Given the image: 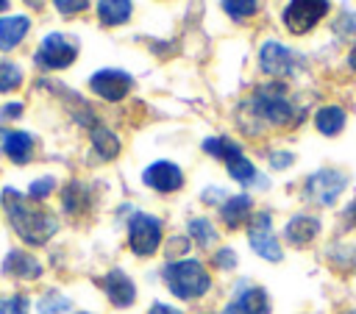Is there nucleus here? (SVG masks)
Returning a JSON list of instances; mask_svg holds the SVG:
<instances>
[{
  "instance_id": "nucleus-6",
  "label": "nucleus",
  "mask_w": 356,
  "mask_h": 314,
  "mask_svg": "<svg viewBox=\"0 0 356 314\" xmlns=\"http://www.w3.org/2000/svg\"><path fill=\"white\" fill-rule=\"evenodd\" d=\"M350 186V175L339 167H320L312 175H306L303 181V197L306 203L317 206V208H331L339 203V197L345 195V189Z\"/></svg>"
},
{
  "instance_id": "nucleus-11",
  "label": "nucleus",
  "mask_w": 356,
  "mask_h": 314,
  "mask_svg": "<svg viewBox=\"0 0 356 314\" xmlns=\"http://www.w3.org/2000/svg\"><path fill=\"white\" fill-rule=\"evenodd\" d=\"M78 47L72 39H67L64 33H47L36 50V64L44 69H64L75 61Z\"/></svg>"
},
{
  "instance_id": "nucleus-23",
  "label": "nucleus",
  "mask_w": 356,
  "mask_h": 314,
  "mask_svg": "<svg viewBox=\"0 0 356 314\" xmlns=\"http://www.w3.org/2000/svg\"><path fill=\"white\" fill-rule=\"evenodd\" d=\"M131 11H134L131 0H97V19L103 25H108V28L128 22Z\"/></svg>"
},
{
  "instance_id": "nucleus-14",
  "label": "nucleus",
  "mask_w": 356,
  "mask_h": 314,
  "mask_svg": "<svg viewBox=\"0 0 356 314\" xmlns=\"http://www.w3.org/2000/svg\"><path fill=\"white\" fill-rule=\"evenodd\" d=\"M320 233H323V220L309 211L292 214L281 228V236L289 247H309Z\"/></svg>"
},
{
  "instance_id": "nucleus-20",
  "label": "nucleus",
  "mask_w": 356,
  "mask_h": 314,
  "mask_svg": "<svg viewBox=\"0 0 356 314\" xmlns=\"http://www.w3.org/2000/svg\"><path fill=\"white\" fill-rule=\"evenodd\" d=\"M3 153L14 161V164H28L31 153H33V136L25 131H3Z\"/></svg>"
},
{
  "instance_id": "nucleus-5",
  "label": "nucleus",
  "mask_w": 356,
  "mask_h": 314,
  "mask_svg": "<svg viewBox=\"0 0 356 314\" xmlns=\"http://www.w3.org/2000/svg\"><path fill=\"white\" fill-rule=\"evenodd\" d=\"M128 250L136 258H150L164 247V220L150 211H131L125 222Z\"/></svg>"
},
{
  "instance_id": "nucleus-9",
  "label": "nucleus",
  "mask_w": 356,
  "mask_h": 314,
  "mask_svg": "<svg viewBox=\"0 0 356 314\" xmlns=\"http://www.w3.org/2000/svg\"><path fill=\"white\" fill-rule=\"evenodd\" d=\"M142 183L150 189V192H159V195H175L184 189L186 183V175L184 170L170 161V158H156L150 161L145 170H142Z\"/></svg>"
},
{
  "instance_id": "nucleus-1",
  "label": "nucleus",
  "mask_w": 356,
  "mask_h": 314,
  "mask_svg": "<svg viewBox=\"0 0 356 314\" xmlns=\"http://www.w3.org/2000/svg\"><path fill=\"white\" fill-rule=\"evenodd\" d=\"M3 206H6V214H8V222L11 228L17 231V236L28 245H44L56 236L58 231V220L56 214H50L47 208L36 206L31 197H22L17 189L6 186L3 189Z\"/></svg>"
},
{
  "instance_id": "nucleus-31",
  "label": "nucleus",
  "mask_w": 356,
  "mask_h": 314,
  "mask_svg": "<svg viewBox=\"0 0 356 314\" xmlns=\"http://www.w3.org/2000/svg\"><path fill=\"white\" fill-rule=\"evenodd\" d=\"M189 247H192V242H189L186 233H184V236H170V239H167V256H170V261H175V258H186Z\"/></svg>"
},
{
  "instance_id": "nucleus-10",
  "label": "nucleus",
  "mask_w": 356,
  "mask_h": 314,
  "mask_svg": "<svg viewBox=\"0 0 356 314\" xmlns=\"http://www.w3.org/2000/svg\"><path fill=\"white\" fill-rule=\"evenodd\" d=\"M328 14V0H289L284 8V25L289 33L303 36L309 33L323 17Z\"/></svg>"
},
{
  "instance_id": "nucleus-4",
  "label": "nucleus",
  "mask_w": 356,
  "mask_h": 314,
  "mask_svg": "<svg viewBox=\"0 0 356 314\" xmlns=\"http://www.w3.org/2000/svg\"><path fill=\"white\" fill-rule=\"evenodd\" d=\"M203 153L211 156L214 161H220L228 172L231 181H236L239 186H259V189H267L270 181H264V175L256 170V164L245 156V147L231 139V136H209L200 142Z\"/></svg>"
},
{
  "instance_id": "nucleus-3",
  "label": "nucleus",
  "mask_w": 356,
  "mask_h": 314,
  "mask_svg": "<svg viewBox=\"0 0 356 314\" xmlns=\"http://www.w3.org/2000/svg\"><path fill=\"white\" fill-rule=\"evenodd\" d=\"M245 108H248L250 122H256L259 128H289V125H298L303 117V111L295 106L289 92L278 83L259 86L248 97Z\"/></svg>"
},
{
  "instance_id": "nucleus-15",
  "label": "nucleus",
  "mask_w": 356,
  "mask_h": 314,
  "mask_svg": "<svg viewBox=\"0 0 356 314\" xmlns=\"http://www.w3.org/2000/svg\"><path fill=\"white\" fill-rule=\"evenodd\" d=\"M89 89L97 97H103L108 103H117V100H122L134 89V78L125 69H97L89 78Z\"/></svg>"
},
{
  "instance_id": "nucleus-26",
  "label": "nucleus",
  "mask_w": 356,
  "mask_h": 314,
  "mask_svg": "<svg viewBox=\"0 0 356 314\" xmlns=\"http://www.w3.org/2000/svg\"><path fill=\"white\" fill-rule=\"evenodd\" d=\"M211 267L220 270V272H234L239 267V256L231 245H220L211 250Z\"/></svg>"
},
{
  "instance_id": "nucleus-36",
  "label": "nucleus",
  "mask_w": 356,
  "mask_h": 314,
  "mask_svg": "<svg viewBox=\"0 0 356 314\" xmlns=\"http://www.w3.org/2000/svg\"><path fill=\"white\" fill-rule=\"evenodd\" d=\"M145 314H184V308H181V306H172V303H161V300H156Z\"/></svg>"
},
{
  "instance_id": "nucleus-17",
  "label": "nucleus",
  "mask_w": 356,
  "mask_h": 314,
  "mask_svg": "<svg viewBox=\"0 0 356 314\" xmlns=\"http://www.w3.org/2000/svg\"><path fill=\"white\" fill-rule=\"evenodd\" d=\"M186 236H189L192 247H197V250H214L217 242H220V228L206 214H195V217L186 220Z\"/></svg>"
},
{
  "instance_id": "nucleus-8",
  "label": "nucleus",
  "mask_w": 356,
  "mask_h": 314,
  "mask_svg": "<svg viewBox=\"0 0 356 314\" xmlns=\"http://www.w3.org/2000/svg\"><path fill=\"white\" fill-rule=\"evenodd\" d=\"M220 314H273V297L264 286L239 278Z\"/></svg>"
},
{
  "instance_id": "nucleus-22",
  "label": "nucleus",
  "mask_w": 356,
  "mask_h": 314,
  "mask_svg": "<svg viewBox=\"0 0 356 314\" xmlns=\"http://www.w3.org/2000/svg\"><path fill=\"white\" fill-rule=\"evenodd\" d=\"M92 147H95V153H97L103 161H111V158L120 156L122 142H120V136H117L114 131H108L106 125H92Z\"/></svg>"
},
{
  "instance_id": "nucleus-38",
  "label": "nucleus",
  "mask_w": 356,
  "mask_h": 314,
  "mask_svg": "<svg viewBox=\"0 0 356 314\" xmlns=\"http://www.w3.org/2000/svg\"><path fill=\"white\" fill-rule=\"evenodd\" d=\"M25 3H28V6H33V8H42V3H44V0H25Z\"/></svg>"
},
{
  "instance_id": "nucleus-34",
  "label": "nucleus",
  "mask_w": 356,
  "mask_h": 314,
  "mask_svg": "<svg viewBox=\"0 0 356 314\" xmlns=\"http://www.w3.org/2000/svg\"><path fill=\"white\" fill-rule=\"evenodd\" d=\"M53 3H56V8L61 14H78V11H83L89 6V0H53Z\"/></svg>"
},
{
  "instance_id": "nucleus-39",
  "label": "nucleus",
  "mask_w": 356,
  "mask_h": 314,
  "mask_svg": "<svg viewBox=\"0 0 356 314\" xmlns=\"http://www.w3.org/2000/svg\"><path fill=\"white\" fill-rule=\"evenodd\" d=\"M350 67L356 69V47H353V53H350Z\"/></svg>"
},
{
  "instance_id": "nucleus-40",
  "label": "nucleus",
  "mask_w": 356,
  "mask_h": 314,
  "mask_svg": "<svg viewBox=\"0 0 356 314\" xmlns=\"http://www.w3.org/2000/svg\"><path fill=\"white\" fill-rule=\"evenodd\" d=\"M339 314H356V306H350V308H342Z\"/></svg>"
},
{
  "instance_id": "nucleus-43",
  "label": "nucleus",
  "mask_w": 356,
  "mask_h": 314,
  "mask_svg": "<svg viewBox=\"0 0 356 314\" xmlns=\"http://www.w3.org/2000/svg\"><path fill=\"white\" fill-rule=\"evenodd\" d=\"M78 314H89V311H78Z\"/></svg>"
},
{
  "instance_id": "nucleus-29",
  "label": "nucleus",
  "mask_w": 356,
  "mask_h": 314,
  "mask_svg": "<svg viewBox=\"0 0 356 314\" xmlns=\"http://www.w3.org/2000/svg\"><path fill=\"white\" fill-rule=\"evenodd\" d=\"M53 189H56V178H53V175H44V178H36V181L28 186V197H31L33 203H39V200H44Z\"/></svg>"
},
{
  "instance_id": "nucleus-25",
  "label": "nucleus",
  "mask_w": 356,
  "mask_h": 314,
  "mask_svg": "<svg viewBox=\"0 0 356 314\" xmlns=\"http://www.w3.org/2000/svg\"><path fill=\"white\" fill-rule=\"evenodd\" d=\"M36 311H39V314H72V300H70L67 295L50 289V292H44V295L39 297Z\"/></svg>"
},
{
  "instance_id": "nucleus-18",
  "label": "nucleus",
  "mask_w": 356,
  "mask_h": 314,
  "mask_svg": "<svg viewBox=\"0 0 356 314\" xmlns=\"http://www.w3.org/2000/svg\"><path fill=\"white\" fill-rule=\"evenodd\" d=\"M345 125H348V114L342 106L328 103V106H320L314 111V128L323 136H339L345 131Z\"/></svg>"
},
{
  "instance_id": "nucleus-30",
  "label": "nucleus",
  "mask_w": 356,
  "mask_h": 314,
  "mask_svg": "<svg viewBox=\"0 0 356 314\" xmlns=\"http://www.w3.org/2000/svg\"><path fill=\"white\" fill-rule=\"evenodd\" d=\"M31 303L25 295H11V297H3L0 300V314H28Z\"/></svg>"
},
{
  "instance_id": "nucleus-32",
  "label": "nucleus",
  "mask_w": 356,
  "mask_h": 314,
  "mask_svg": "<svg viewBox=\"0 0 356 314\" xmlns=\"http://www.w3.org/2000/svg\"><path fill=\"white\" fill-rule=\"evenodd\" d=\"M225 197H228V192H225L222 186H206V189L200 192V203H203V206H211V208H220Z\"/></svg>"
},
{
  "instance_id": "nucleus-12",
  "label": "nucleus",
  "mask_w": 356,
  "mask_h": 314,
  "mask_svg": "<svg viewBox=\"0 0 356 314\" xmlns=\"http://www.w3.org/2000/svg\"><path fill=\"white\" fill-rule=\"evenodd\" d=\"M100 289H103L106 300H108L114 308H120V311L131 308V306L136 303V297H139L134 278H131L122 267H111V270L100 278Z\"/></svg>"
},
{
  "instance_id": "nucleus-24",
  "label": "nucleus",
  "mask_w": 356,
  "mask_h": 314,
  "mask_svg": "<svg viewBox=\"0 0 356 314\" xmlns=\"http://www.w3.org/2000/svg\"><path fill=\"white\" fill-rule=\"evenodd\" d=\"M61 203H64V211H67V214H81V211L89 208V189H86L83 183L72 181V183L64 186Z\"/></svg>"
},
{
  "instance_id": "nucleus-21",
  "label": "nucleus",
  "mask_w": 356,
  "mask_h": 314,
  "mask_svg": "<svg viewBox=\"0 0 356 314\" xmlns=\"http://www.w3.org/2000/svg\"><path fill=\"white\" fill-rule=\"evenodd\" d=\"M31 19L28 17H3L0 19V50H14L28 36Z\"/></svg>"
},
{
  "instance_id": "nucleus-27",
  "label": "nucleus",
  "mask_w": 356,
  "mask_h": 314,
  "mask_svg": "<svg viewBox=\"0 0 356 314\" xmlns=\"http://www.w3.org/2000/svg\"><path fill=\"white\" fill-rule=\"evenodd\" d=\"M222 11L231 19L242 22V19H250L259 11V0H222Z\"/></svg>"
},
{
  "instance_id": "nucleus-41",
  "label": "nucleus",
  "mask_w": 356,
  "mask_h": 314,
  "mask_svg": "<svg viewBox=\"0 0 356 314\" xmlns=\"http://www.w3.org/2000/svg\"><path fill=\"white\" fill-rule=\"evenodd\" d=\"M6 6H8V0H0V11H3V8H6Z\"/></svg>"
},
{
  "instance_id": "nucleus-35",
  "label": "nucleus",
  "mask_w": 356,
  "mask_h": 314,
  "mask_svg": "<svg viewBox=\"0 0 356 314\" xmlns=\"http://www.w3.org/2000/svg\"><path fill=\"white\" fill-rule=\"evenodd\" d=\"M342 228L345 231H356V200H350L342 208Z\"/></svg>"
},
{
  "instance_id": "nucleus-13",
  "label": "nucleus",
  "mask_w": 356,
  "mask_h": 314,
  "mask_svg": "<svg viewBox=\"0 0 356 314\" xmlns=\"http://www.w3.org/2000/svg\"><path fill=\"white\" fill-rule=\"evenodd\" d=\"M259 64H261V72H267L273 78H289L298 69V56H295V50L270 39L259 47Z\"/></svg>"
},
{
  "instance_id": "nucleus-19",
  "label": "nucleus",
  "mask_w": 356,
  "mask_h": 314,
  "mask_svg": "<svg viewBox=\"0 0 356 314\" xmlns=\"http://www.w3.org/2000/svg\"><path fill=\"white\" fill-rule=\"evenodd\" d=\"M3 272L6 275H14V278H25V281H36L42 275V264L25 253V250H11L3 261Z\"/></svg>"
},
{
  "instance_id": "nucleus-7",
  "label": "nucleus",
  "mask_w": 356,
  "mask_h": 314,
  "mask_svg": "<svg viewBox=\"0 0 356 314\" xmlns=\"http://www.w3.org/2000/svg\"><path fill=\"white\" fill-rule=\"evenodd\" d=\"M245 231H248L250 250L261 261H270V264H281L284 261V245H281V236L273 228V214L270 211L256 208V214L250 217V222H248Z\"/></svg>"
},
{
  "instance_id": "nucleus-28",
  "label": "nucleus",
  "mask_w": 356,
  "mask_h": 314,
  "mask_svg": "<svg viewBox=\"0 0 356 314\" xmlns=\"http://www.w3.org/2000/svg\"><path fill=\"white\" fill-rule=\"evenodd\" d=\"M22 83V69L11 61H3L0 64V92H11Z\"/></svg>"
},
{
  "instance_id": "nucleus-16",
  "label": "nucleus",
  "mask_w": 356,
  "mask_h": 314,
  "mask_svg": "<svg viewBox=\"0 0 356 314\" xmlns=\"http://www.w3.org/2000/svg\"><path fill=\"white\" fill-rule=\"evenodd\" d=\"M256 214V206H253V197L248 192H236V195H228L222 200V206L217 208V217L222 222L225 231H239V228H248L250 217Z\"/></svg>"
},
{
  "instance_id": "nucleus-42",
  "label": "nucleus",
  "mask_w": 356,
  "mask_h": 314,
  "mask_svg": "<svg viewBox=\"0 0 356 314\" xmlns=\"http://www.w3.org/2000/svg\"><path fill=\"white\" fill-rule=\"evenodd\" d=\"M197 314H220V311H197Z\"/></svg>"
},
{
  "instance_id": "nucleus-33",
  "label": "nucleus",
  "mask_w": 356,
  "mask_h": 314,
  "mask_svg": "<svg viewBox=\"0 0 356 314\" xmlns=\"http://www.w3.org/2000/svg\"><path fill=\"white\" fill-rule=\"evenodd\" d=\"M267 164L273 170H286V167L295 164V153H289V150H270L267 153Z\"/></svg>"
},
{
  "instance_id": "nucleus-2",
  "label": "nucleus",
  "mask_w": 356,
  "mask_h": 314,
  "mask_svg": "<svg viewBox=\"0 0 356 314\" xmlns=\"http://www.w3.org/2000/svg\"><path fill=\"white\" fill-rule=\"evenodd\" d=\"M161 281H164L170 297H175L178 303H200L214 289V275H211L209 264L195 256L167 261L161 267Z\"/></svg>"
},
{
  "instance_id": "nucleus-37",
  "label": "nucleus",
  "mask_w": 356,
  "mask_h": 314,
  "mask_svg": "<svg viewBox=\"0 0 356 314\" xmlns=\"http://www.w3.org/2000/svg\"><path fill=\"white\" fill-rule=\"evenodd\" d=\"M22 114V103H6L0 108V119H8V117H19Z\"/></svg>"
}]
</instances>
